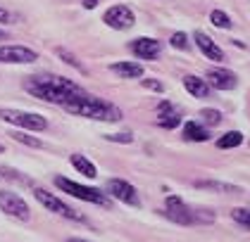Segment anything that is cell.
<instances>
[{
    "label": "cell",
    "instance_id": "obj_1",
    "mask_svg": "<svg viewBox=\"0 0 250 242\" xmlns=\"http://www.w3.org/2000/svg\"><path fill=\"white\" fill-rule=\"evenodd\" d=\"M24 91L31 97H36V100H43L48 105H60V107L64 102H69V100H74V97L86 93L77 81H72L67 76H58V74L29 76L24 81Z\"/></svg>",
    "mask_w": 250,
    "mask_h": 242
},
{
    "label": "cell",
    "instance_id": "obj_2",
    "mask_svg": "<svg viewBox=\"0 0 250 242\" xmlns=\"http://www.w3.org/2000/svg\"><path fill=\"white\" fill-rule=\"evenodd\" d=\"M62 110L74 114V116L93 119V121H107V124L122 121V110L117 107L115 102L103 100L98 95H91L88 91L83 95H79V97H74V100H69V102H64Z\"/></svg>",
    "mask_w": 250,
    "mask_h": 242
},
{
    "label": "cell",
    "instance_id": "obj_3",
    "mask_svg": "<svg viewBox=\"0 0 250 242\" xmlns=\"http://www.w3.org/2000/svg\"><path fill=\"white\" fill-rule=\"evenodd\" d=\"M160 214L179 225H198V223H212L214 221V211L212 209H193L179 195H169L165 200V209Z\"/></svg>",
    "mask_w": 250,
    "mask_h": 242
},
{
    "label": "cell",
    "instance_id": "obj_4",
    "mask_svg": "<svg viewBox=\"0 0 250 242\" xmlns=\"http://www.w3.org/2000/svg\"><path fill=\"white\" fill-rule=\"evenodd\" d=\"M55 186H58L62 192H67L69 197L81 200V202L98 205V206L112 205V200L107 197V192H103V190H98V187H88V186H81V183H74V181H69V178H64V176H55Z\"/></svg>",
    "mask_w": 250,
    "mask_h": 242
},
{
    "label": "cell",
    "instance_id": "obj_5",
    "mask_svg": "<svg viewBox=\"0 0 250 242\" xmlns=\"http://www.w3.org/2000/svg\"><path fill=\"white\" fill-rule=\"evenodd\" d=\"M0 119L5 124H12L17 129H26V130H41L48 129V121L45 116H41L36 112H24V110H10V107H0Z\"/></svg>",
    "mask_w": 250,
    "mask_h": 242
},
{
    "label": "cell",
    "instance_id": "obj_6",
    "mask_svg": "<svg viewBox=\"0 0 250 242\" xmlns=\"http://www.w3.org/2000/svg\"><path fill=\"white\" fill-rule=\"evenodd\" d=\"M34 197H36L48 211L58 214V216L67 219V221H81V223L86 221L83 214H79L77 209H72L69 205H64L60 197H55V192H48V190H43V187H36V190H34Z\"/></svg>",
    "mask_w": 250,
    "mask_h": 242
},
{
    "label": "cell",
    "instance_id": "obj_7",
    "mask_svg": "<svg viewBox=\"0 0 250 242\" xmlns=\"http://www.w3.org/2000/svg\"><path fill=\"white\" fill-rule=\"evenodd\" d=\"M0 209L7 216L17 219V221H29L31 219V209L26 205V200L20 192H12V190H0Z\"/></svg>",
    "mask_w": 250,
    "mask_h": 242
},
{
    "label": "cell",
    "instance_id": "obj_8",
    "mask_svg": "<svg viewBox=\"0 0 250 242\" xmlns=\"http://www.w3.org/2000/svg\"><path fill=\"white\" fill-rule=\"evenodd\" d=\"M103 21H105L107 26L117 29V31H124V29H131L136 24V15L129 5H115V7H107V10H105Z\"/></svg>",
    "mask_w": 250,
    "mask_h": 242
},
{
    "label": "cell",
    "instance_id": "obj_9",
    "mask_svg": "<svg viewBox=\"0 0 250 242\" xmlns=\"http://www.w3.org/2000/svg\"><path fill=\"white\" fill-rule=\"evenodd\" d=\"M39 53L26 45H0V62L2 64H34Z\"/></svg>",
    "mask_w": 250,
    "mask_h": 242
},
{
    "label": "cell",
    "instance_id": "obj_10",
    "mask_svg": "<svg viewBox=\"0 0 250 242\" xmlns=\"http://www.w3.org/2000/svg\"><path fill=\"white\" fill-rule=\"evenodd\" d=\"M107 192L112 195V200H119V202L136 206V209L141 206V197H138L136 187L131 183H126V181H122V178H110L107 181Z\"/></svg>",
    "mask_w": 250,
    "mask_h": 242
},
{
    "label": "cell",
    "instance_id": "obj_11",
    "mask_svg": "<svg viewBox=\"0 0 250 242\" xmlns=\"http://www.w3.org/2000/svg\"><path fill=\"white\" fill-rule=\"evenodd\" d=\"M131 53H134L138 59H157L160 53H162V43L157 38H148V36H138L129 43Z\"/></svg>",
    "mask_w": 250,
    "mask_h": 242
},
{
    "label": "cell",
    "instance_id": "obj_12",
    "mask_svg": "<svg viewBox=\"0 0 250 242\" xmlns=\"http://www.w3.org/2000/svg\"><path fill=\"white\" fill-rule=\"evenodd\" d=\"M205 81H208V86L214 88V91H233V88L238 86V76L233 74V72H229V69H222V67L208 69Z\"/></svg>",
    "mask_w": 250,
    "mask_h": 242
},
{
    "label": "cell",
    "instance_id": "obj_13",
    "mask_svg": "<svg viewBox=\"0 0 250 242\" xmlns=\"http://www.w3.org/2000/svg\"><path fill=\"white\" fill-rule=\"evenodd\" d=\"M193 40H195L198 50L208 57V59H212V62H224V59H227V57H224V50H222L205 31H195V34H193Z\"/></svg>",
    "mask_w": 250,
    "mask_h": 242
},
{
    "label": "cell",
    "instance_id": "obj_14",
    "mask_svg": "<svg viewBox=\"0 0 250 242\" xmlns=\"http://www.w3.org/2000/svg\"><path fill=\"white\" fill-rule=\"evenodd\" d=\"M179 124H181V116L174 110V105L169 100H162V102L157 105V126L172 130V129H176Z\"/></svg>",
    "mask_w": 250,
    "mask_h": 242
},
{
    "label": "cell",
    "instance_id": "obj_15",
    "mask_svg": "<svg viewBox=\"0 0 250 242\" xmlns=\"http://www.w3.org/2000/svg\"><path fill=\"white\" fill-rule=\"evenodd\" d=\"M184 88H186L193 97H198V100H205V97L212 95V88L208 86V81L200 78V76H193V74L184 76Z\"/></svg>",
    "mask_w": 250,
    "mask_h": 242
},
{
    "label": "cell",
    "instance_id": "obj_16",
    "mask_svg": "<svg viewBox=\"0 0 250 242\" xmlns=\"http://www.w3.org/2000/svg\"><path fill=\"white\" fill-rule=\"evenodd\" d=\"M110 72L117 74L119 78H141V76L146 74V69H143V64H138V62H115L112 67H110Z\"/></svg>",
    "mask_w": 250,
    "mask_h": 242
},
{
    "label": "cell",
    "instance_id": "obj_17",
    "mask_svg": "<svg viewBox=\"0 0 250 242\" xmlns=\"http://www.w3.org/2000/svg\"><path fill=\"white\" fill-rule=\"evenodd\" d=\"M69 164L77 168V173L86 176V178H96L98 176V167L91 159H86L83 154H72V157H69Z\"/></svg>",
    "mask_w": 250,
    "mask_h": 242
},
{
    "label": "cell",
    "instance_id": "obj_18",
    "mask_svg": "<svg viewBox=\"0 0 250 242\" xmlns=\"http://www.w3.org/2000/svg\"><path fill=\"white\" fill-rule=\"evenodd\" d=\"M184 138L191 140V143H205L210 138V130H208V126H203L198 121H188L184 126Z\"/></svg>",
    "mask_w": 250,
    "mask_h": 242
},
{
    "label": "cell",
    "instance_id": "obj_19",
    "mask_svg": "<svg viewBox=\"0 0 250 242\" xmlns=\"http://www.w3.org/2000/svg\"><path fill=\"white\" fill-rule=\"evenodd\" d=\"M241 143H243V133H241V130H229V133H224V135L217 140V148L233 149V148H238Z\"/></svg>",
    "mask_w": 250,
    "mask_h": 242
},
{
    "label": "cell",
    "instance_id": "obj_20",
    "mask_svg": "<svg viewBox=\"0 0 250 242\" xmlns=\"http://www.w3.org/2000/svg\"><path fill=\"white\" fill-rule=\"evenodd\" d=\"M195 187H205V190H217V192H241L238 186H229V183H214V181H198Z\"/></svg>",
    "mask_w": 250,
    "mask_h": 242
},
{
    "label": "cell",
    "instance_id": "obj_21",
    "mask_svg": "<svg viewBox=\"0 0 250 242\" xmlns=\"http://www.w3.org/2000/svg\"><path fill=\"white\" fill-rule=\"evenodd\" d=\"M10 135H12V140H17L21 145H29V148H36V149L43 148V143H41L39 138H31V135H26L24 130H12Z\"/></svg>",
    "mask_w": 250,
    "mask_h": 242
},
{
    "label": "cell",
    "instance_id": "obj_22",
    "mask_svg": "<svg viewBox=\"0 0 250 242\" xmlns=\"http://www.w3.org/2000/svg\"><path fill=\"white\" fill-rule=\"evenodd\" d=\"M210 21L217 26V29H231V17L222 10H212L210 12Z\"/></svg>",
    "mask_w": 250,
    "mask_h": 242
},
{
    "label": "cell",
    "instance_id": "obj_23",
    "mask_svg": "<svg viewBox=\"0 0 250 242\" xmlns=\"http://www.w3.org/2000/svg\"><path fill=\"white\" fill-rule=\"evenodd\" d=\"M231 219H233L238 225H243V228H248L250 230V209H246V206L233 209V211H231Z\"/></svg>",
    "mask_w": 250,
    "mask_h": 242
},
{
    "label": "cell",
    "instance_id": "obj_24",
    "mask_svg": "<svg viewBox=\"0 0 250 242\" xmlns=\"http://www.w3.org/2000/svg\"><path fill=\"white\" fill-rule=\"evenodd\" d=\"M200 119L205 126H219L222 124V112L219 110H203L200 112Z\"/></svg>",
    "mask_w": 250,
    "mask_h": 242
},
{
    "label": "cell",
    "instance_id": "obj_25",
    "mask_svg": "<svg viewBox=\"0 0 250 242\" xmlns=\"http://www.w3.org/2000/svg\"><path fill=\"white\" fill-rule=\"evenodd\" d=\"M0 181H10V183H17V181H26L17 168L10 167H0Z\"/></svg>",
    "mask_w": 250,
    "mask_h": 242
},
{
    "label": "cell",
    "instance_id": "obj_26",
    "mask_svg": "<svg viewBox=\"0 0 250 242\" xmlns=\"http://www.w3.org/2000/svg\"><path fill=\"white\" fill-rule=\"evenodd\" d=\"M169 45L176 48V50H188V36L184 31H176L172 38H169Z\"/></svg>",
    "mask_w": 250,
    "mask_h": 242
},
{
    "label": "cell",
    "instance_id": "obj_27",
    "mask_svg": "<svg viewBox=\"0 0 250 242\" xmlns=\"http://www.w3.org/2000/svg\"><path fill=\"white\" fill-rule=\"evenodd\" d=\"M105 140H110V143H122V145H129V143H134V133H115V135H105Z\"/></svg>",
    "mask_w": 250,
    "mask_h": 242
},
{
    "label": "cell",
    "instance_id": "obj_28",
    "mask_svg": "<svg viewBox=\"0 0 250 242\" xmlns=\"http://www.w3.org/2000/svg\"><path fill=\"white\" fill-rule=\"evenodd\" d=\"M58 55L62 57V59H64L67 64H69V67H77V69H81V62H79V59L72 55V53H67L64 48H58Z\"/></svg>",
    "mask_w": 250,
    "mask_h": 242
},
{
    "label": "cell",
    "instance_id": "obj_29",
    "mask_svg": "<svg viewBox=\"0 0 250 242\" xmlns=\"http://www.w3.org/2000/svg\"><path fill=\"white\" fill-rule=\"evenodd\" d=\"M141 83H143V88H148V91H155V93H162V91H165V86H162L160 81H155V78H143Z\"/></svg>",
    "mask_w": 250,
    "mask_h": 242
},
{
    "label": "cell",
    "instance_id": "obj_30",
    "mask_svg": "<svg viewBox=\"0 0 250 242\" xmlns=\"http://www.w3.org/2000/svg\"><path fill=\"white\" fill-rule=\"evenodd\" d=\"M98 2H100V0H81V5H83L86 10H93V7H98Z\"/></svg>",
    "mask_w": 250,
    "mask_h": 242
},
{
    "label": "cell",
    "instance_id": "obj_31",
    "mask_svg": "<svg viewBox=\"0 0 250 242\" xmlns=\"http://www.w3.org/2000/svg\"><path fill=\"white\" fill-rule=\"evenodd\" d=\"M0 21H2V24H10V12H7L5 7H0Z\"/></svg>",
    "mask_w": 250,
    "mask_h": 242
},
{
    "label": "cell",
    "instance_id": "obj_32",
    "mask_svg": "<svg viewBox=\"0 0 250 242\" xmlns=\"http://www.w3.org/2000/svg\"><path fill=\"white\" fill-rule=\"evenodd\" d=\"M67 242H88V240H81V238H69Z\"/></svg>",
    "mask_w": 250,
    "mask_h": 242
},
{
    "label": "cell",
    "instance_id": "obj_33",
    "mask_svg": "<svg viewBox=\"0 0 250 242\" xmlns=\"http://www.w3.org/2000/svg\"><path fill=\"white\" fill-rule=\"evenodd\" d=\"M5 38H7V34H5V31H0V40H5Z\"/></svg>",
    "mask_w": 250,
    "mask_h": 242
},
{
    "label": "cell",
    "instance_id": "obj_34",
    "mask_svg": "<svg viewBox=\"0 0 250 242\" xmlns=\"http://www.w3.org/2000/svg\"><path fill=\"white\" fill-rule=\"evenodd\" d=\"M0 152H5V148H2V145H0Z\"/></svg>",
    "mask_w": 250,
    "mask_h": 242
}]
</instances>
